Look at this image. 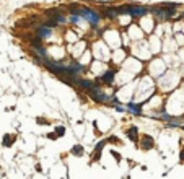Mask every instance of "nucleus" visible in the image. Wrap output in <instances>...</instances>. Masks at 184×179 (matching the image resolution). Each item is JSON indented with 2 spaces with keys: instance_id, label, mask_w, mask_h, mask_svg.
Segmentation results:
<instances>
[{
  "instance_id": "f257e3e1",
  "label": "nucleus",
  "mask_w": 184,
  "mask_h": 179,
  "mask_svg": "<svg viewBox=\"0 0 184 179\" xmlns=\"http://www.w3.org/2000/svg\"><path fill=\"white\" fill-rule=\"evenodd\" d=\"M155 147V140L150 137V135L145 134L144 137H142V142H140V148L142 150H152Z\"/></svg>"
},
{
  "instance_id": "f03ea898",
  "label": "nucleus",
  "mask_w": 184,
  "mask_h": 179,
  "mask_svg": "<svg viewBox=\"0 0 184 179\" xmlns=\"http://www.w3.org/2000/svg\"><path fill=\"white\" fill-rule=\"evenodd\" d=\"M108 143V140H103V142H100V143L96 145V148H95V155H93V158H91V161H98L101 156V150H103V147Z\"/></svg>"
},
{
  "instance_id": "7ed1b4c3",
  "label": "nucleus",
  "mask_w": 184,
  "mask_h": 179,
  "mask_svg": "<svg viewBox=\"0 0 184 179\" xmlns=\"http://www.w3.org/2000/svg\"><path fill=\"white\" fill-rule=\"evenodd\" d=\"M127 135H129V139L132 140V142H139V134H137V127H134V125H130V129H127Z\"/></svg>"
},
{
  "instance_id": "20e7f679",
  "label": "nucleus",
  "mask_w": 184,
  "mask_h": 179,
  "mask_svg": "<svg viewBox=\"0 0 184 179\" xmlns=\"http://www.w3.org/2000/svg\"><path fill=\"white\" fill-rule=\"evenodd\" d=\"M70 151H72L73 156H83V155H85V148L82 147V145H73Z\"/></svg>"
},
{
  "instance_id": "39448f33",
  "label": "nucleus",
  "mask_w": 184,
  "mask_h": 179,
  "mask_svg": "<svg viewBox=\"0 0 184 179\" xmlns=\"http://www.w3.org/2000/svg\"><path fill=\"white\" fill-rule=\"evenodd\" d=\"M15 135H5V137H3V145H5V147H11V145L15 143Z\"/></svg>"
},
{
  "instance_id": "423d86ee",
  "label": "nucleus",
  "mask_w": 184,
  "mask_h": 179,
  "mask_svg": "<svg viewBox=\"0 0 184 179\" xmlns=\"http://www.w3.org/2000/svg\"><path fill=\"white\" fill-rule=\"evenodd\" d=\"M108 143H116V145H122V142H121V140H119V137H114V135H113V137H109V139H108Z\"/></svg>"
},
{
  "instance_id": "0eeeda50",
  "label": "nucleus",
  "mask_w": 184,
  "mask_h": 179,
  "mask_svg": "<svg viewBox=\"0 0 184 179\" xmlns=\"http://www.w3.org/2000/svg\"><path fill=\"white\" fill-rule=\"evenodd\" d=\"M55 134H57V137H62V135L65 134V127H62V125H57V127H55Z\"/></svg>"
},
{
  "instance_id": "6e6552de",
  "label": "nucleus",
  "mask_w": 184,
  "mask_h": 179,
  "mask_svg": "<svg viewBox=\"0 0 184 179\" xmlns=\"http://www.w3.org/2000/svg\"><path fill=\"white\" fill-rule=\"evenodd\" d=\"M111 153H113V156H114V159H116V161H117V163H119L121 159H122V158H121V155L117 153V151H111Z\"/></svg>"
},
{
  "instance_id": "1a4fd4ad",
  "label": "nucleus",
  "mask_w": 184,
  "mask_h": 179,
  "mask_svg": "<svg viewBox=\"0 0 184 179\" xmlns=\"http://www.w3.org/2000/svg\"><path fill=\"white\" fill-rule=\"evenodd\" d=\"M36 122H38V124H47V119H44V117H38Z\"/></svg>"
},
{
  "instance_id": "9d476101",
  "label": "nucleus",
  "mask_w": 184,
  "mask_h": 179,
  "mask_svg": "<svg viewBox=\"0 0 184 179\" xmlns=\"http://www.w3.org/2000/svg\"><path fill=\"white\" fill-rule=\"evenodd\" d=\"M46 137H47V139H52V140H55V139H57V134H47Z\"/></svg>"
},
{
  "instance_id": "9b49d317",
  "label": "nucleus",
  "mask_w": 184,
  "mask_h": 179,
  "mask_svg": "<svg viewBox=\"0 0 184 179\" xmlns=\"http://www.w3.org/2000/svg\"><path fill=\"white\" fill-rule=\"evenodd\" d=\"M179 161H181V163H184V148L181 150V155H179Z\"/></svg>"
},
{
  "instance_id": "f8f14e48",
  "label": "nucleus",
  "mask_w": 184,
  "mask_h": 179,
  "mask_svg": "<svg viewBox=\"0 0 184 179\" xmlns=\"http://www.w3.org/2000/svg\"><path fill=\"white\" fill-rule=\"evenodd\" d=\"M36 171H39V173L42 171V168H41V164H36Z\"/></svg>"
}]
</instances>
